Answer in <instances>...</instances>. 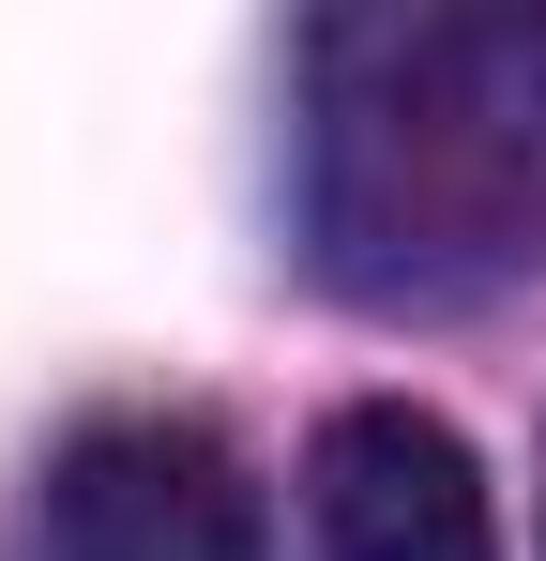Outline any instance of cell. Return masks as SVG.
I'll return each mask as SVG.
<instances>
[{"mask_svg": "<svg viewBox=\"0 0 546 561\" xmlns=\"http://www.w3.org/2000/svg\"><path fill=\"white\" fill-rule=\"evenodd\" d=\"M304 243L425 319L546 259V15H319L304 31Z\"/></svg>", "mask_w": 546, "mask_h": 561, "instance_id": "1", "label": "cell"}, {"mask_svg": "<svg viewBox=\"0 0 546 561\" xmlns=\"http://www.w3.org/2000/svg\"><path fill=\"white\" fill-rule=\"evenodd\" d=\"M46 547L61 561H259V485L213 425L182 410H122L61 440L46 470Z\"/></svg>", "mask_w": 546, "mask_h": 561, "instance_id": "2", "label": "cell"}, {"mask_svg": "<svg viewBox=\"0 0 546 561\" xmlns=\"http://www.w3.org/2000/svg\"><path fill=\"white\" fill-rule=\"evenodd\" d=\"M304 561H501L470 440L425 410H334L304 456Z\"/></svg>", "mask_w": 546, "mask_h": 561, "instance_id": "3", "label": "cell"}]
</instances>
